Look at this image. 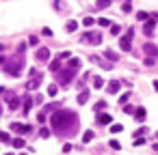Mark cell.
Segmentation results:
<instances>
[{"mask_svg": "<svg viewBox=\"0 0 158 155\" xmlns=\"http://www.w3.org/2000/svg\"><path fill=\"white\" fill-rule=\"evenodd\" d=\"M52 131L54 134H61V136H72L76 129H78V116L69 110H56L50 119Z\"/></svg>", "mask_w": 158, "mask_h": 155, "instance_id": "1", "label": "cell"}, {"mask_svg": "<svg viewBox=\"0 0 158 155\" xmlns=\"http://www.w3.org/2000/svg\"><path fill=\"white\" fill-rule=\"evenodd\" d=\"M4 71H7L9 75H13V78H18L22 73V69H24V54H13L11 58L4 60Z\"/></svg>", "mask_w": 158, "mask_h": 155, "instance_id": "2", "label": "cell"}, {"mask_svg": "<svg viewBox=\"0 0 158 155\" xmlns=\"http://www.w3.org/2000/svg\"><path fill=\"white\" fill-rule=\"evenodd\" d=\"M59 84H69V82L76 78V69H72V67H65V69H61L59 71Z\"/></svg>", "mask_w": 158, "mask_h": 155, "instance_id": "3", "label": "cell"}, {"mask_svg": "<svg viewBox=\"0 0 158 155\" xmlns=\"http://www.w3.org/2000/svg\"><path fill=\"white\" fill-rule=\"evenodd\" d=\"M41 78H43V73H41V71H35V69H30V80L26 82V88H28V91H37V86H39Z\"/></svg>", "mask_w": 158, "mask_h": 155, "instance_id": "4", "label": "cell"}, {"mask_svg": "<svg viewBox=\"0 0 158 155\" xmlns=\"http://www.w3.org/2000/svg\"><path fill=\"white\" fill-rule=\"evenodd\" d=\"M132 39H134V30L130 28L128 35H123L121 41H119V45H121V52H130V47H132Z\"/></svg>", "mask_w": 158, "mask_h": 155, "instance_id": "5", "label": "cell"}, {"mask_svg": "<svg viewBox=\"0 0 158 155\" xmlns=\"http://www.w3.org/2000/svg\"><path fill=\"white\" fill-rule=\"evenodd\" d=\"M4 101L9 103V110H15V108L20 106V99H18V95H15L13 91H7V93H4Z\"/></svg>", "mask_w": 158, "mask_h": 155, "instance_id": "6", "label": "cell"}, {"mask_svg": "<svg viewBox=\"0 0 158 155\" xmlns=\"http://www.w3.org/2000/svg\"><path fill=\"white\" fill-rule=\"evenodd\" d=\"M156 24H158V15L154 13V15H150V20L147 22H145V26H143V32H145V35H152V32H154V28H156Z\"/></svg>", "mask_w": 158, "mask_h": 155, "instance_id": "7", "label": "cell"}, {"mask_svg": "<svg viewBox=\"0 0 158 155\" xmlns=\"http://www.w3.org/2000/svg\"><path fill=\"white\" fill-rule=\"evenodd\" d=\"M85 43H91V45H100L102 43V35L100 32H87V37L83 39Z\"/></svg>", "mask_w": 158, "mask_h": 155, "instance_id": "8", "label": "cell"}, {"mask_svg": "<svg viewBox=\"0 0 158 155\" xmlns=\"http://www.w3.org/2000/svg\"><path fill=\"white\" fill-rule=\"evenodd\" d=\"M11 129L18 131V134H28L32 127H30V125H22V123H11Z\"/></svg>", "mask_w": 158, "mask_h": 155, "instance_id": "9", "label": "cell"}, {"mask_svg": "<svg viewBox=\"0 0 158 155\" xmlns=\"http://www.w3.org/2000/svg\"><path fill=\"white\" fill-rule=\"evenodd\" d=\"M37 60H41V63L50 60V50H48V47H39V50H37Z\"/></svg>", "mask_w": 158, "mask_h": 155, "instance_id": "10", "label": "cell"}, {"mask_svg": "<svg viewBox=\"0 0 158 155\" xmlns=\"http://www.w3.org/2000/svg\"><path fill=\"white\" fill-rule=\"evenodd\" d=\"M143 52L152 58V56H156V54H158V47L154 45V43H145V45H143Z\"/></svg>", "mask_w": 158, "mask_h": 155, "instance_id": "11", "label": "cell"}, {"mask_svg": "<svg viewBox=\"0 0 158 155\" xmlns=\"http://www.w3.org/2000/svg\"><path fill=\"white\" fill-rule=\"evenodd\" d=\"M106 91H108V93H119V82H117V80H111V82L106 84Z\"/></svg>", "mask_w": 158, "mask_h": 155, "instance_id": "12", "label": "cell"}, {"mask_svg": "<svg viewBox=\"0 0 158 155\" xmlns=\"http://www.w3.org/2000/svg\"><path fill=\"white\" fill-rule=\"evenodd\" d=\"M111 114H100L97 116V125H111Z\"/></svg>", "mask_w": 158, "mask_h": 155, "instance_id": "13", "label": "cell"}, {"mask_svg": "<svg viewBox=\"0 0 158 155\" xmlns=\"http://www.w3.org/2000/svg\"><path fill=\"white\" fill-rule=\"evenodd\" d=\"M104 56L111 60V63H115V60L119 58V54H117V52H113V50H104Z\"/></svg>", "mask_w": 158, "mask_h": 155, "instance_id": "14", "label": "cell"}, {"mask_svg": "<svg viewBox=\"0 0 158 155\" xmlns=\"http://www.w3.org/2000/svg\"><path fill=\"white\" fill-rule=\"evenodd\" d=\"M50 71H54V73H59V71H61V60H52V63H50Z\"/></svg>", "mask_w": 158, "mask_h": 155, "instance_id": "15", "label": "cell"}, {"mask_svg": "<svg viewBox=\"0 0 158 155\" xmlns=\"http://www.w3.org/2000/svg\"><path fill=\"white\" fill-rule=\"evenodd\" d=\"M30 108H32V99L30 97H24V114H28Z\"/></svg>", "mask_w": 158, "mask_h": 155, "instance_id": "16", "label": "cell"}, {"mask_svg": "<svg viewBox=\"0 0 158 155\" xmlns=\"http://www.w3.org/2000/svg\"><path fill=\"white\" fill-rule=\"evenodd\" d=\"M11 145H13L15 149H24V147H26V142L22 140V138H15V140H11Z\"/></svg>", "mask_w": 158, "mask_h": 155, "instance_id": "17", "label": "cell"}, {"mask_svg": "<svg viewBox=\"0 0 158 155\" xmlns=\"http://www.w3.org/2000/svg\"><path fill=\"white\" fill-rule=\"evenodd\" d=\"M91 140H93V131H91V129H87L85 134H83V142L87 145V142H91Z\"/></svg>", "mask_w": 158, "mask_h": 155, "instance_id": "18", "label": "cell"}, {"mask_svg": "<svg viewBox=\"0 0 158 155\" xmlns=\"http://www.w3.org/2000/svg\"><path fill=\"white\" fill-rule=\"evenodd\" d=\"M87 99H89V91L78 93V103H87Z\"/></svg>", "mask_w": 158, "mask_h": 155, "instance_id": "19", "label": "cell"}, {"mask_svg": "<svg viewBox=\"0 0 158 155\" xmlns=\"http://www.w3.org/2000/svg\"><path fill=\"white\" fill-rule=\"evenodd\" d=\"M134 116H137V121H143L145 119V108H137L134 110Z\"/></svg>", "mask_w": 158, "mask_h": 155, "instance_id": "20", "label": "cell"}, {"mask_svg": "<svg viewBox=\"0 0 158 155\" xmlns=\"http://www.w3.org/2000/svg\"><path fill=\"white\" fill-rule=\"evenodd\" d=\"M65 28H67L69 32H74L76 28H78V22H74V20H69V22H67V24H65Z\"/></svg>", "mask_w": 158, "mask_h": 155, "instance_id": "21", "label": "cell"}, {"mask_svg": "<svg viewBox=\"0 0 158 155\" xmlns=\"http://www.w3.org/2000/svg\"><path fill=\"white\" fill-rule=\"evenodd\" d=\"M93 24H95L93 17H89V15H87V17H83V26H85V28H89V26H93Z\"/></svg>", "mask_w": 158, "mask_h": 155, "instance_id": "22", "label": "cell"}, {"mask_svg": "<svg viewBox=\"0 0 158 155\" xmlns=\"http://www.w3.org/2000/svg\"><path fill=\"white\" fill-rule=\"evenodd\" d=\"M93 86H95V88H104V80H102L100 75H95V78H93Z\"/></svg>", "mask_w": 158, "mask_h": 155, "instance_id": "23", "label": "cell"}, {"mask_svg": "<svg viewBox=\"0 0 158 155\" xmlns=\"http://www.w3.org/2000/svg\"><path fill=\"white\" fill-rule=\"evenodd\" d=\"M108 4H111V0H97V2H95V9H106Z\"/></svg>", "mask_w": 158, "mask_h": 155, "instance_id": "24", "label": "cell"}, {"mask_svg": "<svg viewBox=\"0 0 158 155\" xmlns=\"http://www.w3.org/2000/svg\"><path fill=\"white\" fill-rule=\"evenodd\" d=\"M121 11H123V13H130V11H132V2H130V0H126V2L121 4Z\"/></svg>", "mask_w": 158, "mask_h": 155, "instance_id": "25", "label": "cell"}, {"mask_svg": "<svg viewBox=\"0 0 158 155\" xmlns=\"http://www.w3.org/2000/svg\"><path fill=\"white\" fill-rule=\"evenodd\" d=\"M56 93H59V86H56V84H50V86H48V95H50V97H54Z\"/></svg>", "mask_w": 158, "mask_h": 155, "instance_id": "26", "label": "cell"}, {"mask_svg": "<svg viewBox=\"0 0 158 155\" xmlns=\"http://www.w3.org/2000/svg\"><path fill=\"white\" fill-rule=\"evenodd\" d=\"M67 67H72V69H78V67H80V60H78V58H69V65H67Z\"/></svg>", "mask_w": 158, "mask_h": 155, "instance_id": "27", "label": "cell"}, {"mask_svg": "<svg viewBox=\"0 0 158 155\" xmlns=\"http://www.w3.org/2000/svg\"><path fill=\"white\" fill-rule=\"evenodd\" d=\"M111 131H113V134H119V131H123V125H119V123L111 125Z\"/></svg>", "mask_w": 158, "mask_h": 155, "instance_id": "28", "label": "cell"}, {"mask_svg": "<svg viewBox=\"0 0 158 155\" xmlns=\"http://www.w3.org/2000/svg\"><path fill=\"white\" fill-rule=\"evenodd\" d=\"M137 17H139L141 22H147V20H150V15L145 13V11H139V13H137Z\"/></svg>", "mask_w": 158, "mask_h": 155, "instance_id": "29", "label": "cell"}, {"mask_svg": "<svg viewBox=\"0 0 158 155\" xmlns=\"http://www.w3.org/2000/svg\"><path fill=\"white\" fill-rule=\"evenodd\" d=\"M95 22H97V24H100V26H104V28H106V26H111V22H108L106 17H97Z\"/></svg>", "mask_w": 158, "mask_h": 155, "instance_id": "30", "label": "cell"}, {"mask_svg": "<svg viewBox=\"0 0 158 155\" xmlns=\"http://www.w3.org/2000/svg\"><path fill=\"white\" fill-rule=\"evenodd\" d=\"M134 147H141V145H145V138H141V136H137L134 138V142H132Z\"/></svg>", "mask_w": 158, "mask_h": 155, "instance_id": "31", "label": "cell"}, {"mask_svg": "<svg viewBox=\"0 0 158 155\" xmlns=\"http://www.w3.org/2000/svg\"><path fill=\"white\" fill-rule=\"evenodd\" d=\"M0 142H11V138H9L7 131H0Z\"/></svg>", "mask_w": 158, "mask_h": 155, "instance_id": "32", "label": "cell"}, {"mask_svg": "<svg viewBox=\"0 0 158 155\" xmlns=\"http://www.w3.org/2000/svg\"><path fill=\"white\" fill-rule=\"evenodd\" d=\"M39 136H41V138H50V129H46V127H41V129H39Z\"/></svg>", "mask_w": 158, "mask_h": 155, "instance_id": "33", "label": "cell"}, {"mask_svg": "<svg viewBox=\"0 0 158 155\" xmlns=\"http://www.w3.org/2000/svg\"><path fill=\"white\" fill-rule=\"evenodd\" d=\"M104 108H106V103H104V101H97V103H95V112H102Z\"/></svg>", "mask_w": 158, "mask_h": 155, "instance_id": "34", "label": "cell"}, {"mask_svg": "<svg viewBox=\"0 0 158 155\" xmlns=\"http://www.w3.org/2000/svg\"><path fill=\"white\" fill-rule=\"evenodd\" d=\"M111 149H115V151H119V149H121V145H119L117 140H111Z\"/></svg>", "mask_w": 158, "mask_h": 155, "instance_id": "35", "label": "cell"}, {"mask_svg": "<svg viewBox=\"0 0 158 155\" xmlns=\"http://www.w3.org/2000/svg\"><path fill=\"white\" fill-rule=\"evenodd\" d=\"M28 43H30V45H37V43H39V39H37L35 35H30V39H28Z\"/></svg>", "mask_w": 158, "mask_h": 155, "instance_id": "36", "label": "cell"}, {"mask_svg": "<svg viewBox=\"0 0 158 155\" xmlns=\"http://www.w3.org/2000/svg\"><path fill=\"white\" fill-rule=\"evenodd\" d=\"M54 7H56V9H63L65 2H63V0H54Z\"/></svg>", "mask_w": 158, "mask_h": 155, "instance_id": "37", "label": "cell"}, {"mask_svg": "<svg viewBox=\"0 0 158 155\" xmlns=\"http://www.w3.org/2000/svg\"><path fill=\"white\" fill-rule=\"evenodd\" d=\"M65 58H69V52H61L59 54V60H65Z\"/></svg>", "mask_w": 158, "mask_h": 155, "instance_id": "38", "label": "cell"}, {"mask_svg": "<svg viewBox=\"0 0 158 155\" xmlns=\"http://www.w3.org/2000/svg\"><path fill=\"white\" fill-rule=\"evenodd\" d=\"M111 35H119V26H111Z\"/></svg>", "mask_w": 158, "mask_h": 155, "instance_id": "39", "label": "cell"}, {"mask_svg": "<svg viewBox=\"0 0 158 155\" xmlns=\"http://www.w3.org/2000/svg\"><path fill=\"white\" fill-rule=\"evenodd\" d=\"M41 35H46V37H52V30H50V28H43V30H41Z\"/></svg>", "mask_w": 158, "mask_h": 155, "instance_id": "40", "label": "cell"}, {"mask_svg": "<svg viewBox=\"0 0 158 155\" xmlns=\"http://www.w3.org/2000/svg\"><path fill=\"white\" fill-rule=\"evenodd\" d=\"M128 97H130L128 93H126V95H121V97H119V103H126V101H128Z\"/></svg>", "mask_w": 158, "mask_h": 155, "instance_id": "41", "label": "cell"}, {"mask_svg": "<svg viewBox=\"0 0 158 155\" xmlns=\"http://www.w3.org/2000/svg\"><path fill=\"white\" fill-rule=\"evenodd\" d=\"M123 112H128V114H132V112H134V108H132V106H123Z\"/></svg>", "mask_w": 158, "mask_h": 155, "instance_id": "42", "label": "cell"}, {"mask_svg": "<svg viewBox=\"0 0 158 155\" xmlns=\"http://www.w3.org/2000/svg\"><path fill=\"white\" fill-rule=\"evenodd\" d=\"M69 151H72V145H69V142H67V145H63V153H69Z\"/></svg>", "mask_w": 158, "mask_h": 155, "instance_id": "43", "label": "cell"}, {"mask_svg": "<svg viewBox=\"0 0 158 155\" xmlns=\"http://www.w3.org/2000/svg\"><path fill=\"white\" fill-rule=\"evenodd\" d=\"M154 151L158 153V142H154Z\"/></svg>", "mask_w": 158, "mask_h": 155, "instance_id": "44", "label": "cell"}, {"mask_svg": "<svg viewBox=\"0 0 158 155\" xmlns=\"http://www.w3.org/2000/svg\"><path fill=\"white\" fill-rule=\"evenodd\" d=\"M154 88H156V91H158V80H156V82H154Z\"/></svg>", "mask_w": 158, "mask_h": 155, "instance_id": "45", "label": "cell"}, {"mask_svg": "<svg viewBox=\"0 0 158 155\" xmlns=\"http://www.w3.org/2000/svg\"><path fill=\"white\" fill-rule=\"evenodd\" d=\"M2 52H4V47H2V45H0V54H2Z\"/></svg>", "mask_w": 158, "mask_h": 155, "instance_id": "46", "label": "cell"}, {"mask_svg": "<svg viewBox=\"0 0 158 155\" xmlns=\"http://www.w3.org/2000/svg\"><path fill=\"white\" fill-rule=\"evenodd\" d=\"M0 114H2V106H0Z\"/></svg>", "mask_w": 158, "mask_h": 155, "instance_id": "47", "label": "cell"}, {"mask_svg": "<svg viewBox=\"0 0 158 155\" xmlns=\"http://www.w3.org/2000/svg\"><path fill=\"white\" fill-rule=\"evenodd\" d=\"M156 138H158V131H156Z\"/></svg>", "mask_w": 158, "mask_h": 155, "instance_id": "48", "label": "cell"}, {"mask_svg": "<svg viewBox=\"0 0 158 155\" xmlns=\"http://www.w3.org/2000/svg\"><path fill=\"white\" fill-rule=\"evenodd\" d=\"M4 155H11V153H4Z\"/></svg>", "mask_w": 158, "mask_h": 155, "instance_id": "49", "label": "cell"}]
</instances>
